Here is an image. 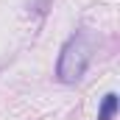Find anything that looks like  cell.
Here are the masks:
<instances>
[{
	"instance_id": "6da1fadb",
	"label": "cell",
	"mask_w": 120,
	"mask_h": 120,
	"mask_svg": "<svg viewBox=\"0 0 120 120\" xmlns=\"http://www.w3.org/2000/svg\"><path fill=\"white\" fill-rule=\"evenodd\" d=\"M90 59H92V39H90V34H87V31L73 34V36L64 42L61 53H59L56 78H59L61 84H75V81L87 73Z\"/></svg>"
},
{
	"instance_id": "7a4b0ae2",
	"label": "cell",
	"mask_w": 120,
	"mask_h": 120,
	"mask_svg": "<svg viewBox=\"0 0 120 120\" xmlns=\"http://www.w3.org/2000/svg\"><path fill=\"white\" fill-rule=\"evenodd\" d=\"M115 112H117V92H109V95H103V101H101L98 120H112Z\"/></svg>"
}]
</instances>
